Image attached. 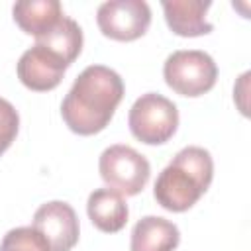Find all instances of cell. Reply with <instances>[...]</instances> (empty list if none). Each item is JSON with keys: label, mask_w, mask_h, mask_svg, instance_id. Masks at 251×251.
Here are the masks:
<instances>
[{"label": "cell", "mask_w": 251, "mask_h": 251, "mask_svg": "<svg viewBox=\"0 0 251 251\" xmlns=\"http://www.w3.org/2000/svg\"><path fill=\"white\" fill-rule=\"evenodd\" d=\"M180 243L178 227L161 218L145 216L131 229L129 251H175Z\"/></svg>", "instance_id": "cell-10"}, {"label": "cell", "mask_w": 251, "mask_h": 251, "mask_svg": "<svg viewBox=\"0 0 251 251\" xmlns=\"http://www.w3.org/2000/svg\"><path fill=\"white\" fill-rule=\"evenodd\" d=\"M20 129L18 110L4 98H0V155L12 145Z\"/></svg>", "instance_id": "cell-15"}, {"label": "cell", "mask_w": 251, "mask_h": 251, "mask_svg": "<svg viewBox=\"0 0 251 251\" xmlns=\"http://www.w3.org/2000/svg\"><path fill=\"white\" fill-rule=\"evenodd\" d=\"M127 124L137 141L147 145H163L178 127V110L163 94L147 92L133 102Z\"/></svg>", "instance_id": "cell-4"}, {"label": "cell", "mask_w": 251, "mask_h": 251, "mask_svg": "<svg viewBox=\"0 0 251 251\" xmlns=\"http://www.w3.org/2000/svg\"><path fill=\"white\" fill-rule=\"evenodd\" d=\"M35 43L45 47L47 51H51L71 67V63H75V59L82 51V29L73 18L63 16L61 22L45 35L37 37Z\"/></svg>", "instance_id": "cell-13"}, {"label": "cell", "mask_w": 251, "mask_h": 251, "mask_svg": "<svg viewBox=\"0 0 251 251\" xmlns=\"http://www.w3.org/2000/svg\"><path fill=\"white\" fill-rule=\"evenodd\" d=\"M122 76L104 65L86 67L73 82L61 104L67 127L78 135L100 133L124 98Z\"/></svg>", "instance_id": "cell-1"}, {"label": "cell", "mask_w": 251, "mask_h": 251, "mask_svg": "<svg viewBox=\"0 0 251 251\" xmlns=\"http://www.w3.org/2000/svg\"><path fill=\"white\" fill-rule=\"evenodd\" d=\"M210 6V0H165L163 12L173 33L180 37H198L214 29V25L206 20Z\"/></svg>", "instance_id": "cell-9"}, {"label": "cell", "mask_w": 251, "mask_h": 251, "mask_svg": "<svg viewBox=\"0 0 251 251\" xmlns=\"http://www.w3.org/2000/svg\"><path fill=\"white\" fill-rule=\"evenodd\" d=\"M31 227L43 237L49 251H71L78 243V218L67 202L51 200L41 204L33 214Z\"/></svg>", "instance_id": "cell-7"}, {"label": "cell", "mask_w": 251, "mask_h": 251, "mask_svg": "<svg viewBox=\"0 0 251 251\" xmlns=\"http://www.w3.org/2000/svg\"><path fill=\"white\" fill-rule=\"evenodd\" d=\"M12 14L20 29L35 39L53 29L65 16L59 0H22L14 4Z\"/></svg>", "instance_id": "cell-11"}, {"label": "cell", "mask_w": 251, "mask_h": 251, "mask_svg": "<svg viewBox=\"0 0 251 251\" xmlns=\"http://www.w3.org/2000/svg\"><path fill=\"white\" fill-rule=\"evenodd\" d=\"M69 65L41 45H33L18 61V78L35 92H47L59 86Z\"/></svg>", "instance_id": "cell-8"}, {"label": "cell", "mask_w": 251, "mask_h": 251, "mask_svg": "<svg viewBox=\"0 0 251 251\" xmlns=\"http://www.w3.org/2000/svg\"><path fill=\"white\" fill-rule=\"evenodd\" d=\"M214 178V161L204 147H184L161 171L155 180L153 196L169 212L190 210L210 188Z\"/></svg>", "instance_id": "cell-2"}, {"label": "cell", "mask_w": 251, "mask_h": 251, "mask_svg": "<svg viewBox=\"0 0 251 251\" xmlns=\"http://www.w3.org/2000/svg\"><path fill=\"white\" fill-rule=\"evenodd\" d=\"M163 76L169 88L180 96L196 98L214 88L218 67L214 59L198 49H180L167 57Z\"/></svg>", "instance_id": "cell-3"}, {"label": "cell", "mask_w": 251, "mask_h": 251, "mask_svg": "<svg viewBox=\"0 0 251 251\" xmlns=\"http://www.w3.org/2000/svg\"><path fill=\"white\" fill-rule=\"evenodd\" d=\"M86 212L96 229L104 233H116L127 224V204L122 194L110 188H98L88 196Z\"/></svg>", "instance_id": "cell-12"}, {"label": "cell", "mask_w": 251, "mask_h": 251, "mask_svg": "<svg viewBox=\"0 0 251 251\" xmlns=\"http://www.w3.org/2000/svg\"><path fill=\"white\" fill-rule=\"evenodd\" d=\"M98 171L110 190L122 196L139 194L151 175L149 161L129 145H110L102 151Z\"/></svg>", "instance_id": "cell-5"}, {"label": "cell", "mask_w": 251, "mask_h": 251, "mask_svg": "<svg viewBox=\"0 0 251 251\" xmlns=\"http://www.w3.org/2000/svg\"><path fill=\"white\" fill-rule=\"evenodd\" d=\"M96 24L114 41H133L149 29L151 8L143 0H108L98 6Z\"/></svg>", "instance_id": "cell-6"}, {"label": "cell", "mask_w": 251, "mask_h": 251, "mask_svg": "<svg viewBox=\"0 0 251 251\" xmlns=\"http://www.w3.org/2000/svg\"><path fill=\"white\" fill-rule=\"evenodd\" d=\"M0 251H49V247L33 227H14L4 235Z\"/></svg>", "instance_id": "cell-14"}]
</instances>
